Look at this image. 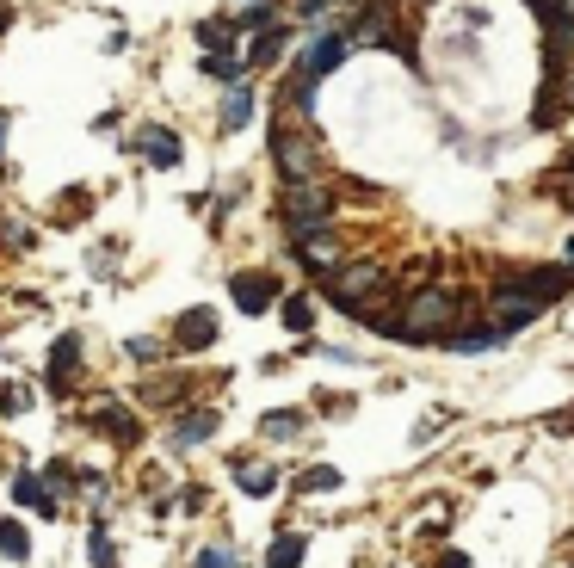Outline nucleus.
<instances>
[{"label":"nucleus","instance_id":"6ab92c4d","mask_svg":"<svg viewBox=\"0 0 574 568\" xmlns=\"http://www.w3.org/2000/svg\"><path fill=\"white\" fill-rule=\"evenodd\" d=\"M13 501H19V507H38V513H56V501L44 494L38 476H13Z\"/></svg>","mask_w":574,"mask_h":568},{"label":"nucleus","instance_id":"7ed1b4c3","mask_svg":"<svg viewBox=\"0 0 574 568\" xmlns=\"http://www.w3.org/2000/svg\"><path fill=\"white\" fill-rule=\"evenodd\" d=\"M284 223H291L297 235H309V229H321L328 223V210H334V198H328V186H315V180H297V186H284Z\"/></svg>","mask_w":574,"mask_h":568},{"label":"nucleus","instance_id":"f03ea898","mask_svg":"<svg viewBox=\"0 0 574 568\" xmlns=\"http://www.w3.org/2000/svg\"><path fill=\"white\" fill-rule=\"evenodd\" d=\"M457 315H463V297H457V291H439V284H426V291L408 297V309H396L389 340H439V328H457Z\"/></svg>","mask_w":574,"mask_h":568},{"label":"nucleus","instance_id":"9d476101","mask_svg":"<svg viewBox=\"0 0 574 568\" xmlns=\"http://www.w3.org/2000/svg\"><path fill=\"white\" fill-rule=\"evenodd\" d=\"M93 433H99V439H118V445H136L142 426H136V414H130V408L99 402V408H93Z\"/></svg>","mask_w":574,"mask_h":568},{"label":"nucleus","instance_id":"ddd939ff","mask_svg":"<svg viewBox=\"0 0 574 568\" xmlns=\"http://www.w3.org/2000/svg\"><path fill=\"white\" fill-rule=\"evenodd\" d=\"M284 44H291V31H284V25H266L260 38L247 44V62H241V68H266V62H278V56H284Z\"/></svg>","mask_w":574,"mask_h":568},{"label":"nucleus","instance_id":"4be33fe9","mask_svg":"<svg viewBox=\"0 0 574 568\" xmlns=\"http://www.w3.org/2000/svg\"><path fill=\"white\" fill-rule=\"evenodd\" d=\"M284 328L309 334V328H315V303H309V297H284Z\"/></svg>","mask_w":574,"mask_h":568},{"label":"nucleus","instance_id":"412c9836","mask_svg":"<svg viewBox=\"0 0 574 568\" xmlns=\"http://www.w3.org/2000/svg\"><path fill=\"white\" fill-rule=\"evenodd\" d=\"M297 426H303V414H297V408H278V414H266V420H260V433H266V439H297Z\"/></svg>","mask_w":574,"mask_h":568},{"label":"nucleus","instance_id":"dca6fc26","mask_svg":"<svg viewBox=\"0 0 574 568\" xmlns=\"http://www.w3.org/2000/svg\"><path fill=\"white\" fill-rule=\"evenodd\" d=\"M210 433H217V414H186V420L173 426V439H167V445H179V451H186V445H204Z\"/></svg>","mask_w":574,"mask_h":568},{"label":"nucleus","instance_id":"f3484780","mask_svg":"<svg viewBox=\"0 0 574 568\" xmlns=\"http://www.w3.org/2000/svg\"><path fill=\"white\" fill-rule=\"evenodd\" d=\"M309 556V538H297V531H284V538L266 550V568H297Z\"/></svg>","mask_w":574,"mask_h":568},{"label":"nucleus","instance_id":"423d86ee","mask_svg":"<svg viewBox=\"0 0 574 568\" xmlns=\"http://www.w3.org/2000/svg\"><path fill=\"white\" fill-rule=\"evenodd\" d=\"M568 266H537V272H519V278H500L507 291H519V297H531V303H550V297H562L568 291Z\"/></svg>","mask_w":574,"mask_h":568},{"label":"nucleus","instance_id":"393cba45","mask_svg":"<svg viewBox=\"0 0 574 568\" xmlns=\"http://www.w3.org/2000/svg\"><path fill=\"white\" fill-rule=\"evenodd\" d=\"M192 568H235V550H229V544H204Z\"/></svg>","mask_w":574,"mask_h":568},{"label":"nucleus","instance_id":"cd10ccee","mask_svg":"<svg viewBox=\"0 0 574 568\" xmlns=\"http://www.w3.org/2000/svg\"><path fill=\"white\" fill-rule=\"evenodd\" d=\"M0 142H7V118H0Z\"/></svg>","mask_w":574,"mask_h":568},{"label":"nucleus","instance_id":"6e6552de","mask_svg":"<svg viewBox=\"0 0 574 568\" xmlns=\"http://www.w3.org/2000/svg\"><path fill=\"white\" fill-rule=\"evenodd\" d=\"M297 260L309 266V272H321L328 278L334 266H340V241H334V229L321 223V229H309V235H297Z\"/></svg>","mask_w":574,"mask_h":568},{"label":"nucleus","instance_id":"20e7f679","mask_svg":"<svg viewBox=\"0 0 574 568\" xmlns=\"http://www.w3.org/2000/svg\"><path fill=\"white\" fill-rule=\"evenodd\" d=\"M340 62H346V38L340 31H315L309 50L297 56V81H321V75H334Z\"/></svg>","mask_w":574,"mask_h":568},{"label":"nucleus","instance_id":"bb28decb","mask_svg":"<svg viewBox=\"0 0 574 568\" xmlns=\"http://www.w3.org/2000/svg\"><path fill=\"white\" fill-rule=\"evenodd\" d=\"M439 568H470V556H463V550H457V556H445Z\"/></svg>","mask_w":574,"mask_h":568},{"label":"nucleus","instance_id":"a211bd4d","mask_svg":"<svg viewBox=\"0 0 574 568\" xmlns=\"http://www.w3.org/2000/svg\"><path fill=\"white\" fill-rule=\"evenodd\" d=\"M235 482H241V494H272L278 488V470L272 464H235Z\"/></svg>","mask_w":574,"mask_h":568},{"label":"nucleus","instance_id":"b1692460","mask_svg":"<svg viewBox=\"0 0 574 568\" xmlns=\"http://www.w3.org/2000/svg\"><path fill=\"white\" fill-rule=\"evenodd\" d=\"M303 488L328 494V488H340V470H334V464H315V470H303Z\"/></svg>","mask_w":574,"mask_h":568},{"label":"nucleus","instance_id":"aec40b11","mask_svg":"<svg viewBox=\"0 0 574 568\" xmlns=\"http://www.w3.org/2000/svg\"><path fill=\"white\" fill-rule=\"evenodd\" d=\"M0 550H7L13 562H25V556H31V538H25V525H19V519H7V513H0Z\"/></svg>","mask_w":574,"mask_h":568},{"label":"nucleus","instance_id":"39448f33","mask_svg":"<svg viewBox=\"0 0 574 568\" xmlns=\"http://www.w3.org/2000/svg\"><path fill=\"white\" fill-rule=\"evenodd\" d=\"M272 161H278V173H284L291 186L309 180V161H315V155H309V142H303L297 124H278V130H272Z\"/></svg>","mask_w":574,"mask_h":568},{"label":"nucleus","instance_id":"4468645a","mask_svg":"<svg viewBox=\"0 0 574 568\" xmlns=\"http://www.w3.org/2000/svg\"><path fill=\"white\" fill-rule=\"evenodd\" d=\"M247 118H254V87L235 81L229 99H223V130H247Z\"/></svg>","mask_w":574,"mask_h":568},{"label":"nucleus","instance_id":"1a4fd4ad","mask_svg":"<svg viewBox=\"0 0 574 568\" xmlns=\"http://www.w3.org/2000/svg\"><path fill=\"white\" fill-rule=\"evenodd\" d=\"M217 334H223L217 309H186V315H179V328H173V340L186 346V352H198V346H217Z\"/></svg>","mask_w":574,"mask_h":568},{"label":"nucleus","instance_id":"2eb2a0df","mask_svg":"<svg viewBox=\"0 0 574 568\" xmlns=\"http://www.w3.org/2000/svg\"><path fill=\"white\" fill-rule=\"evenodd\" d=\"M142 155H149L155 167H173V161H179V136L161 130V124H149V130H142Z\"/></svg>","mask_w":574,"mask_h":568},{"label":"nucleus","instance_id":"5701e85b","mask_svg":"<svg viewBox=\"0 0 574 568\" xmlns=\"http://www.w3.org/2000/svg\"><path fill=\"white\" fill-rule=\"evenodd\" d=\"M87 550H93V568H118L112 538H105V525H93V531H87Z\"/></svg>","mask_w":574,"mask_h":568},{"label":"nucleus","instance_id":"f257e3e1","mask_svg":"<svg viewBox=\"0 0 574 568\" xmlns=\"http://www.w3.org/2000/svg\"><path fill=\"white\" fill-rule=\"evenodd\" d=\"M328 297L346 309V315H358V322H389V278L377 272V266H334L328 272Z\"/></svg>","mask_w":574,"mask_h":568},{"label":"nucleus","instance_id":"f8f14e48","mask_svg":"<svg viewBox=\"0 0 574 568\" xmlns=\"http://www.w3.org/2000/svg\"><path fill=\"white\" fill-rule=\"evenodd\" d=\"M75 365H81V334H62V340L50 346V389H56V396L75 383Z\"/></svg>","mask_w":574,"mask_h":568},{"label":"nucleus","instance_id":"9b49d317","mask_svg":"<svg viewBox=\"0 0 574 568\" xmlns=\"http://www.w3.org/2000/svg\"><path fill=\"white\" fill-rule=\"evenodd\" d=\"M507 334H500L494 322H470V328H451V334H439V346L445 352H488V346H500Z\"/></svg>","mask_w":574,"mask_h":568},{"label":"nucleus","instance_id":"0eeeda50","mask_svg":"<svg viewBox=\"0 0 574 568\" xmlns=\"http://www.w3.org/2000/svg\"><path fill=\"white\" fill-rule=\"evenodd\" d=\"M229 291H235V309L266 315V309L278 303V278H272V272H235V278H229Z\"/></svg>","mask_w":574,"mask_h":568},{"label":"nucleus","instance_id":"a878e982","mask_svg":"<svg viewBox=\"0 0 574 568\" xmlns=\"http://www.w3.org/2000/svg\"><path fill=\"white\" fill-rule=\"evenodd\" d=\"M25 402H31V389H0V408H13V414H19Z\"/></svg>","mask_w":574,"mask_h":568},{"label":"nucleus","instance_id":"c85d7f7f","mask_svg":"<svg viewBox=\"0 0 574 568\" xmlns=\"http://www.w3.org/2000/svg\"><path fill=\"white\" fill-rule=\"evenodd\" d=\"M568 266H574V241H568Z\"/></svg>","mask_w":574,"mask_h":568}]
</instances>
